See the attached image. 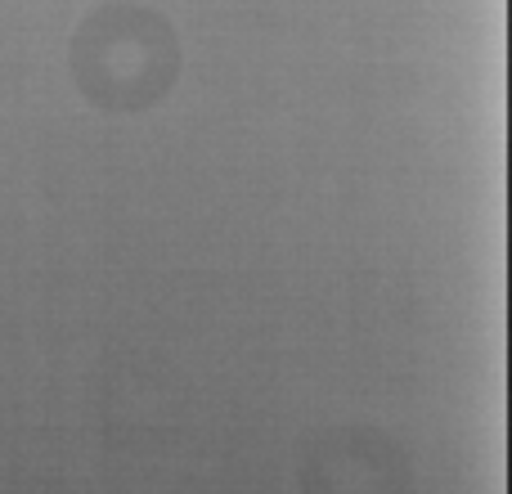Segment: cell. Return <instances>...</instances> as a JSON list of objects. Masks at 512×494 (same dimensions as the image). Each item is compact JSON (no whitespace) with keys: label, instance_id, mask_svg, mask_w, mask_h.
Here are the masks:
<instances>
[{"label":"cell","instance_id":"obj_1","mask_svg":"<svg viewBox=\"0 0 512 494\" xmlns=\"http://www.w3.org/2000/svg\"><path fill=\"white\" fill-rule=\"evenodd\" d=\"M72 77L104 113H144L180 77L171 23L140 5H99L72 32Z\"/></svg>","mask_w":512,"mask_h":494},{"label":"cell","instance_id":"obj_2","mask_svg":"<svg viewBox=\"0 0 512 494\" xmlns=\"http://www.w3.org/2000/svg\"><path fill=\"white\" fill-rule=\"evenodd\" d=\"M405 454L382 432L342 427L310 441L301 459V494H400Z\"/></svg>","mask_w":512,"mask_h":494}]
</instances>
